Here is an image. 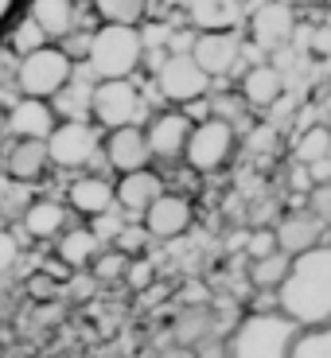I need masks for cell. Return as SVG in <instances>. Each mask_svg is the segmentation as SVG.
Here are the masks:
<instances>
[{
    "mask_svg": "<svg viewBox=\"0 0 331 358\" xmlns=\"http://www.w3.org/2000/svg\"><path fill=\"white\" fill-rule=\"evenodd\" d=\"M277 312L296 327H328L331 323V250L312 245L288 257V268L277 285Z\"/></svg>",
    "mask_w": 331,
    "mask_h": 358,
    "instance_id": "6da1fadb",
    "label": "cell"
},
{
    "mask_svg": "<svg viewBox=\"0 0 331 358\" xmlns=\"http://www.w3.org/2000/svg\"><path fill=\"white\" fill-rule=\"evenodd\" d=\"M296 331L300 327L277 308L246 312L223 339V358H288Z\"/></svg>",
    "mask_w": 331,
    "mask_h": 358,
    "instance_id": "7a4b0ae2",
    "label": "cell"
},
{
    "mask_svg": "<svg viewBox=\"0 0 331 358\" xmlns=\"http://www.w3.org/2000/svg\"><path fill=\"white\" fill-rule=\"evenodd\" d=\"M144 43L136 36V27L125 24H101L86 47V66L101 78H129V74L141 66Z\"/></svg>",
    "mask_w": 331,
    "mask_h": 358,
    "instance_id": "3957f363",
    "label": "cell"
},
{
    "mask_svg": "<svg viewBox=\"0 0 331 358\" xmlns=\"http://www.w3.org/2000/svg\"><path fill=\"white\" fill-rule=\"evenodd\" d=\"M20 90H24V98H55L63 86H71L74 78V59H66L63 47H36V51L20 55Z\"/></svg>",
    "mask_w": 331,
    "mask_h": 358,
    "instance_id": "277c9868",
    "label": "cell"
},
{
    "mask_svg": "<svg viewBox=\"0 0 331 358\" xmlns=\"http://www.w3.org/2000/svg\"><path fill=\"white\" fill-rule=\"evenodd\" d=\"M234 152V125L223 117H206V121H191L188 144H183V160L195 171H218Z\"/></svg>",
    "mask_w": 331,
    "mask_h": 358,
    "instance_id": "5b68a950",
    "label": "cell"
},
{
    "mask_svg": "<svg viewBox=\"0 0 331 358\" xmlns=\"http://www.w3.org/2000/svg\"><path fill=\"white\" fill-rule=\"evenodd\" d=\"M86 106L101 129H121L141 121V94L129 78H101Z\"/></svg>",
    "mask_w": 331,
    "mask_h": 358,
    "instance_id": "8992f818",
    "label": "cell"
},
{
    "mask_svg": "<svg viewBox=\"0 0 331 358\" xmlns=\"http://www.w3.org/2000/svg\"><path fill=\"white\" fill-rule=\"evenodd\" d=\"M43 144H47V160L55 168H82L98 152V133L82 117H66V121H55L51 133L43 136Z\"/></svg>",
    "mask_w": 331,
    "mask_h": 358,
    "instance_id": "52a82bcc",
    "label": "cell"
},
{
    "mask_svg": "<svg viewBox=\"0 0 331 358\" xmlns=\"http://www.w3.org/2000/svg\"><path fill=\"white\" fill-rule=\"evenodd\" d=\"M156 86H160V94H164L168 101H176V106H188V101H199V98H203L206 86H211V78H206V74L199 71L195 59L183 51V55H171V59H164L160 74H156Z\"/></svg>",
    "mask_w": 331,
    "mask_h": 358,
    "instance_id": "ba28073f",
    "label": "cell"
},
{
    "mask_svg": "<svg viewBox=\"0 0 331 358\" xmlns=\"http://www.w3.org/2000/svg\"><path fill=\"white\" fill-rule=\"evenodd\" d=\"M238 36L230 31H199V39L191 43V59L199 63V71L206 74V78H218V74H230L234 63H238Z\"/></svg>",
    "mask_w": 331,
    "mask_h": 358,
    "instance_id": "9c48e42d",
    "label": "cell"
},
{
    "mask_svg": "<svg viewBox=\"0 0 331 358\" xmlns=\"http://www.w3.org/2000/svg\"><path fill=\"white\" fill-rule=\"evenodd\" d=\"M141 215H144V234H148V238H179V234H188V226H191V203L183 195L160 191Z\"/></svg>",
    "mask_w": 331,
    "mask_h": 358,
    "instance_id": "30bf717a",
    "label": "cell"
},
{
    "mask_svg": "<svg viewBox=\"0 0 331 358\" xmlns=\"http://www.w3.org/2000/svg\"><path fill=\"white\" fill-rule=\"evenodd\" d=\"M153 160L148 156V141H144L141 125H121L106 133V164L113 171H136Z\"/></svg>",
    "mask_w": 331,
    "mask_h": 358,
    "instance_id": "8fae6325",
    "label": "cell"
},
{
    "mask_svg": "<svg viewBox=\"0 0 331 358\" xmlns=\"http://www.w3.org/2000/svg\"><path fill=\"white\" fill-rule=\"evenodd\" d=\"M293 27H296V16L288 4L281 0H265L261 8H253L250 16V39L258 47H281L293 39Z\"/></svg>",
    "mask_w": 331,
    "mask_h": 358,
    "instance_id": "7c38bea8",
    "label": "cell"
},
{
    "mask_svg": "<svg viewBox=\"0 0 331 358\" xmlns=\"http://www.w3.org/2000/svg\"><path fill=\"white\" fill-rule=\"evenodd\" d=\"M273 242H277L281 253H300V250H312V245L323 242V218L312 215V210H288L281 218V226L273 230Z\"/></svg>",
    "mask_w": 331,
    "mask_h": 358,
    "instance_id": "4fadbf2b",
    "label": "cell"
},
{
    "mask_svg": "<svg viewBox=\"0 0 331 358\" xmlns=\"http://www.w3.org/2000/svg\"><path fill=\"white\" fill-rule=\"evenodd\" d=\"M188 133H191V117L188 113H160L148 125L144 141H148V156H160V160H179L183 156V144H188Z\"/></svg>",
    "mask_w": 331,
    "mask_h": 358,
    "instance_id": "5bb4252c",
    "label": "cell"
},
{
    "mask_svg": "<svg viewBox=\"0 0 331 358\" xmlns=\"http://www.w3.org/2000/svg\"><path fill=\"white\" fill-rule=\"evenodd\" d=\"M55 125V109L47 106L43 98H24L12 106V113H4V133H12L20 141V136H27V141H43L47 133H51Z\"/></svg>",
    "mask_w": 331,
    "mask_h": 358,
    "instance_id": "9a60e30c",
    "label": "cell"
},
{
    "mask_svg": "<svg viewBox=\"0 0 331 358\" xmlns=\"http://www.w3.org/2000/svg\"><path fill=\"white\" fill-rule=\"evenodd\" d=\"M160 191H164V179L144 164V168H136V171H121V179H117V187H113V199L125 206V210L141 215V210L153 203Z\"/></svg>",
    "mask_w": 331,
    "mask_h": 358,
    "instance_id": "2e32d148",
    "label": "cell"
},
{
    "mask_svg": "<svg viewBox=\"0 0 331 358\" xmlns=\"http://www.w3.org/2000/svg\"><path fill=\"white\" fill-rule=\"evenodd\" d=\"M47 168H51V160H47V144L43 141H27V136H20V141L12 144L8 176L16 179V183H36V179H43Z\"/></svg>",
    "mask_w": 331,
    "mask_h": 358,
    "instance_id": "e0dca14e",
    "label": "cell"
},
{
    "mask_svg": "<svg viewBox=\"0 0 331 358\" xmlns=\"http://www.w3.org/2000/svg\"><path fill=\"white\" fill-rule=\"evenodd\" d=\"M66 203H71L78 215H86V218L106 215L109 206H113V187H109L101 176H82V179H74V183H71Z\"/></svg>",
    "mask_w": 331,
    "mask_h": 358,
    "instance_id": "ac0fdd59",
    "label": "cell"
},
{
    "mask_svg": "<svg viewBox=\"0 0 331 358\" xmlns=\"http://www.w3.org/2000/svg\"><path fill=\"white\" fill-rule=\"evenodd\" d=\"M101 253V238L90 226H74V230H63L59 234V261L66 268H90V261Z\"/></svg>",
    "mask_w": 331,
    "mask_h": 358,
    "instance_id": "d6986e66",
    "label": "cell"
},
{
    "mask_svg": "<svg viewBox=\"0 0 331 358\" xmlns=\"http://www.w3.org/2000/svg\"><path fill=\"white\" fill-rule=\"evenodd\" d=\"M281 94H285V78H281L277 66L261 63V66H253V71H246V78H242V98L250 101V106L269 109L273 101H281Z\"/></svg>",
    "mask_w": 331,
    "mask_h": 358,
    "instance_id": "ffe728a7",
    "label": "cell"
},
{
    "mask_svg": "<svg viewBox=\"0 0 331 358\" xmlns=\"http://www.w3.org/2000/svg\"><path fill=\"white\" fill-rule=\"evenodd\" d=\"M31 24L43 31L47 39H63L74 27V0H31Z\"/></svg>",
    "mask_w": 331,
    "mask_h": 358,
    "instance_id": "44dd1931",
    "label": "cell"
},
{
    "mask_svg": "<svg viewBox=\"0 0 331 358\" xmlns=\"http://www.w3.org/2000/svg\"><path fill=\"white\" fill-rule=\"evenodd\" d=\"M24 230L36 242H51V238H59L66 230V210L59 203H51V199H39V203H31L24 210Z\"/></svg>",
    "mask_w": 331,
    "mask_h": 358,
    "instance_id": "7402d4cb",
    "label": "cell"
},
{
    "mask_svg": "<svg viewBox=\"0 0 331 358\" xmlns=\"http://www.w3.org/2000/svg\"><path fill=\"white\" fill-rule=\"evenodd\" d=\"M188 12L199 31H230L238 20V0H188Z\"/></svg>",
    "mask_w": 331,
    "mask_h": 358,
    "instance_id": "603a6c76",
    "label": "cell"
},
{
    "mask_svg": "<svg viewBox=\"0 0 331 358\" xmlns=\"http://www.w3.org/2000/svg\"><path fill=\"white\" fill-rule=\"evenodd\" d=\"M90 4L101 16V24H125V27H136L148 12V0H90Z\"/></svg>",
    "mask_w": 331,
    "mask_h": 358,
    "instance_id": "cb8c5ba5",
    "label": "cell"
},
{
    "mask_svg": "<svg viewBox=\"0 0 331 358\" xmlns=\"http://www.w3.org/2000/svg\"><path fill=\"white\" fill-rule=\"evenodd\" d=\"M288 358H331V327H300Z\"/></svg>",
    "mask_w": 331,
    "mask_h": 358,
    "instance_id": "d4e9b609",
    "label": "cell"
},
{
    "mask_svg": "<svg viewBox=\"0 0 331 358\" xmlns=\"http://www.w3.org/2000/svg\"><path fill=\"white\" fill-rule=\"evenodd\" d=\"M285 268H288V253H281V250H273V253H265V257H253V265H250V285L253 288H277L281 285V277H285Z\"/></svg>",
    "mask_w": 331,
    "mask_h": 358,
    "instance_id": "484cf974",
    "label": "cell"
},
{
    "mask_svg": "<svg viewBox=\"0 0 331 358\" xmlns=\"http://www.w3.org/2000/svg\"><path fill=\"white\" fill-rule=\"evenodd\" d=\"M320 156H331V133L323 125H312L308 133H300L296 141V164H312Z\"/></svg>",
    "mask_w": 331,
    "mask_h": 358,
    "instance_id": "4316f807",
    "label": "cell"
},
{
    "mask_svg": "<svg viewBox=\"0 0 331 358\" xmlns=\"http://www.w3.org/2000/svg\"><path fill=\"white\" fill-rule=\"evenodd\" d=\"M125 265H129V257L121 250H101L98 257L90 261V268H94V277L98 280H121Z\"/></svg>",
    "mask_w": 331,
    "mask_h": 358,
    "instance_id": "83f0119b",
    "label": "cell"
},
{
    "mask_svg": "<svg viewBox=\"0 0 331 358\" xmlns=\"http://www.w3.org/2000/svg\"><path fill=\"white\" fill-rule=\"evenodd\" d=\"M144 242H148L144 226H121V230L113 234V250H121L125 257H136V253H144Z\"/></svg>",
    "mask_w": 331,
    "mask_h": 358,
    "instance_id": "f1b7e54d",
    "label": "cell"
},
{
    "mask_svg": "<svg viewBox=\"0 0 331 358\" xmlns=\"http://www.w3.org/2000/svg\"><path fill=\"white\" fill-rule=\"evenodd\" d=\"M121 277L129 280V288H148L153 285V261L144 257V253H136V257H129V265H125Z\"/></svg>",
    "mask_w": 331,
    "mask_h": 358,
    "instance_id": "f546056e",
    "label": "cell"
},
{
    "mask_svg": "<svg viewBox=\"0 0 331 358\" xmlns=\"http://www.w3.org/2000/svg\"><path fill=\"white\" fill-rule=\"evenodd\" d=\"M43 43H47V36H43V31H39L36 24H31V20H27V24H20L16 39H12V47H16L20 55H27V51H36V47H43Z\"/></svg>",
    "mask_w": 331,
    "mask_h": 358,
    "instance_id": "4dcf8cb0",
    "label": "cell"
},
{
    "mask_svg": "<svg viewBox=\"0 0 331 358\" xmlns=\"http://www.w3.org/2000/svg\"><path fill=\"white\" fill-rule=\"evenodd\" d=\"M16 257H20V242H16V234L0 230V273H8V268L16 265Z\"/></svg>",
    "mask_w": 331,
    "mask_h": 358,
    "instance_id": "1f68e13d",
    "label": "cell"
},
{
    "mask_svg": "<svg viewBox=\"0 0 331 358\" xmlns=\"http://www.w3.org/2000/svg\"><path fill=\"white\" fill-rule=\"evenodd\" d=\"M273 250H277V242H273V234H269V230H253L250 242H246L250 261H253V257H265V253H273Z\"/></svg>",
    "mask_w": 331,
    "mask_h": 358,
    "instance_id": "d6a6232c",
    "label": "cell"
},
{
    "mask_svg": "<svg viewBox=\"0 0 331 358\" xmlns=\"http://www.w3.org/2000/svg\"><path fill=\"white\" fill-rule=\"evenodd\" d=\"M304 171H308V183L312 187H328L331 183V156H320V160L304 164Z\"/></svg>",
    "mask_w": 331,
    "mask_h": 358,
    "instance_id": "836d02e7",
    "label": "cell"
},
{
    "mask_svg": "<svg viewBox=\"0 0 331 358\" xmlns=\"http://www.w3.org/2000/svg\"><path fill=\"white\" fill-rule=\"evenodd\" d=\"M66 47H63V51H66V59H86V47H90V36H71V31H66Z\"/></svg>",
    "mask_w": 331,
    "mask_h": 358,
    "instance_id": "e575fe53",
    "label": "cell"
},
{
    "mask_svg": "<svg viewBox=\"0 0 331 358\" xmlns=\"http://www.w3.org/2000/svg\"><path fill=\"white\" fill-rule=\"evenodd\" d=\"M55 288L59 285H55V277H47V273L43 277H31V292L36 296H55Z\"/></svg>",
    "mask_w": 331,
    "mask_h": 358,
    "instance_id": "d590c367",
    "label": "cell"
},
{
    "mask_svg": "<svg viewBox=\"0 0 331 358\" xmlns=\"http://www.w3.org/2000/svg\"><path fill=\"white\" fill-rule=\"evenodd\" d=\"M156 358H199L191 347H171V350H164V355H156Z\"/></svg>",
    "mask_w": 331,
    "mask_h": 358,
    "instance_id": "8d00e7d4",
    "label": "cell"
},
{
    "mask_svg": "<svg viewBox=\"0 0 331 358\" xmlns=\"http://www.w3.org/2000/svg\"><path fill=\"white\" fill-rule=\"evenodd\" d=\"M16 4H20V0H0V27H4V24L12 20V12H16Z\"/></svg>",
    "mask_w": 331,
    "mask_h": 358,
    "instance_id": "74e56055",
    "label": "cell"
},
{
    "mask_svg": "<svg viewBox=\"0 0 331 358\" xmlns=\"http://www.w3.org/2000/svg\"><path fill=\"white\" fill-rule=\"evenodd\" d=\"M293 4H323V0H293Z\"/></svg>",
    "mask_w": 331,
    "mask_h": 358,
    "instance_id": "f35d334b",
    "label": "cell"
},
{
    "mask_svg": "<svg viewBox=\"0 0 331 358\" xmlns=\"http://www.w3.org/2000/svg\"><path fill=\"white\" fill-rule=\"evenodd\" d=\"M0 133H4V109H0Z\"/></svg>",
    "mask_w": 331,
    "mask_h": 358,
    "instance_id": "ab89813d",
    "label": "cell"
},
{
    "mask_svg": "<svg viewBox=\"0 0 331 358\" xmlns=\"http://www.w3.org/2000/svg\"><path fill=\"white\" fill-rule=\"evenodd\" d=\"M0 206H4V191H0Z\"/></svg>",
    "mask_w": 331,
    "mask_h": 358,
    "instance_id": "60d3db41",
    "label": "cell"
},
{
    "mask_svg": "<svg viewBox=\"0 0 331 358\" xmlns=\"http://www.w3.org/2000/svg\"><path fill=\"white\" fill-rule=\"evenodd\" d=\"M74 4H78V0H74Z\"/></svg>",
    "mask_w": 331,
    "mask_h": 358,
    "instance_id": "b9f144b4",
    "label": "cell"
}]
</instances>
